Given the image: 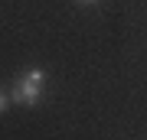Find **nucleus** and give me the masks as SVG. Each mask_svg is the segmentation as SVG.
I'll return each mask as SVG.
<instances>
[{
  "label": "nucleus",
  "instance_id": "f257e3e1",
  "mask_svg": "<svg viewBox=\"0 0 147 140\" xmlns=\"http://www.w3.org/2000/svg\"><path fill=\"white\" fill-rule=\"evenodd\" d=\"M42 91H46V72H42V68H30V72H23V75L13 82L10 101H13V104H26V108H33V104H39Z\"/></svg>",
  "mask_w": 147,
  "mask_h": 140
},
{
  "label": "nucleus",
  "instance_id": "f03ea898",
  "mask_svg": "<svg viewBox=\"0 0 147 140\" xmlns=\"http://www.w3.org/2000/svg\"><path fill=\"white\" fill-rule=\"evenodd\" d=\"M7 108H10V94H7L3 88H0V114H3V111H7Z\"/></svg>",
  "mask_w": 147,
  "mask_h": 140
},
{
  "label": "nucleus",
  "instance_id": "7ed1b4c3",
  "mask_svg": "<svg viewBox=\"0 0 147 140\" xmlns=\"http://www.w3.org/2000/svg\"><path fill=\"white\" fill-rule=\"evenodd\" d=\"M79 3H98V0H79Z\"/></svg>",
  "mask_w": 147,
  "mask_h": 140
}]
</instances>
